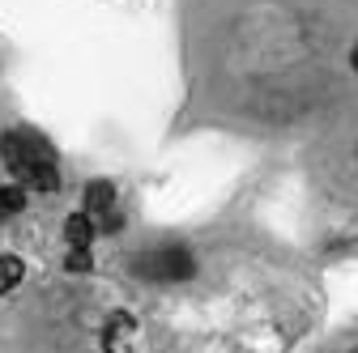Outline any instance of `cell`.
Here are the masks:
<instances>
[{
  "label": "cell",
  "mask_w": 358,
  "mask_h": 353,
  "mask_svg": "<svg viewBox=\"0 0 358 353\" xmlns=\"http://www.w3.org/2000/svg\"><path fill=\"white\" fill-rule=\"evenodd\" d=\"M17 277H22V264H17V260H0V290L13 285Z\"/></svg>",
  "instance_id": "2"
},
{
  "label": "cell",
  "mask_w": 358,
  "mask_h": 353,
  "mask_svg": "<svg viewBox=\"0 0 358 353\" xmlns=\"http://www.w3.org/2000/svg\"><path fill=\"white\" fill-rule=\"evenodd\" d=\"M0 153H5V166L17 174L22 188H34V192H56L60 188L56 153L38 132H9V137L0 141Z\"/></svg>",
  "instance_id": "1"
}]
</instances>
